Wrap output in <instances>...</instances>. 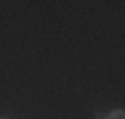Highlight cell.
<instances>
[{"label":"cell","instance_id":"obj_1","mask_svg":"<svg viewBox=\"0 0 125 119\" xmlns=\"http://www.w3.org/2000/svg\"><path fill=\"white\" fill-rule=\"evenodd\" d=\"M103 119H125V113H123L121 109H115V111H111V113L103 115Z\"/></svg>","mask_w":125,"mask_h":119},{"label":"cell","instance_id":"obj_2","mask_svg":"<svg viewBox=\"0 0 125 119\" xmlns=\"http://www.w3.org/2000/svg\"><path fill=\"white\" fill-rule=\"evenodd\" d=\"M0 119H8V117H0Z\"/></svg>","mask_w":125,"mask_h":119}]
</instances>
